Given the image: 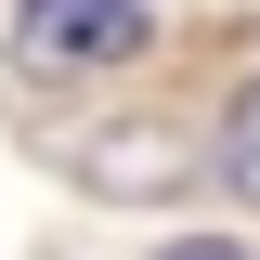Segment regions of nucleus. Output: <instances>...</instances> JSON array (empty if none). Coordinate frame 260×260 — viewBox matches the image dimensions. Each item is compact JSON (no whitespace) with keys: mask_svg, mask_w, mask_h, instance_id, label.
Instances as JSON below:
<instances>
[{"mask_svg":"<svg viewBox=\"0 0 260 260\" xmlns=\"http://www.w3.org/2000/svg\"><path fill=\"white\" fill-rule=\"evenodd\" d=\"M156 260H247V247H156Z\"/></svg>","mask_w":260,"mask_h":260,"instance_id":"3","label":"nucleus"},{"mask_svg":"<svg viewBox=\"0 0 260 260\" xmlns=\"http://www.w3.org/2000/svg\"><path fill=\"white\" fill-rule=\"evenodd\" d=\"M13 39H26L39 65H117V52H143V0H26L13 13Z\"/></svg>","mask_w":260,"mask_h":260,"instance_id":"1","label":"nucleus"},{"mask_svg":"<svg viewBox=\"0 0 260 260\" xmlns=\"http://www.w3.org/2000/svg\"><path fill=\"white\" fill-rule=\"evenodd\" d=\"M221 169H234V195L260 208V91H234V117H221Z\"/></svg>","mask_w":260,"mask_h":260,"instance_id":"2","label":"nucleus"}]
</instances>
